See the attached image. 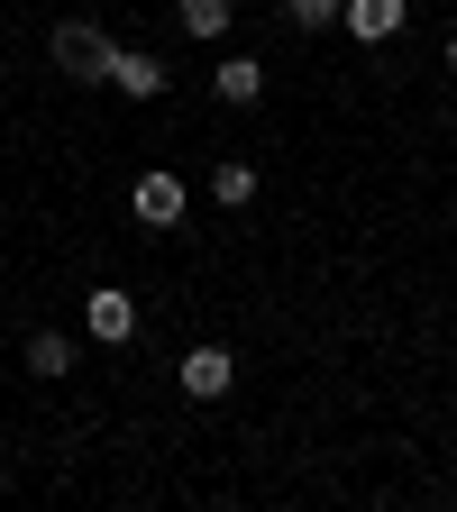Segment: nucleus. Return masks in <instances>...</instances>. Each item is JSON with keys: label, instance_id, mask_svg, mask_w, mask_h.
Masks as SVG:
<instances>
[{"label": "nucleus", "instance_id": "obj_2", "mask_svg": "<svg viewBox=\"0 0 457 512\" xmlns=\"http://www.w3.org/2000/svg\"><path fill=\"white\" fill-rule=\"evenodd\" d=\"M83 339L128 348V339H138V293H128V284H92L83 293Z\"/></svg>", "mask_w": 457, "mask_h": 512}, {"label": "nucleus", "instance_id": "obj_13", "mask_svg": "<svg viewBox=\"0 0 457 512\" xmlns=\"http://www.w3.org/2000/svg\"><path fill=\"white\" fill-rule=\"evenodd\" d=\"M83 10H101V0H83Z\"/></svg>", "mask_w": 457, "mask_h": 512}, {"label": "nucleus", "instance_id": "obj_6", "mask_svg": "<svg viewBox=\"0 0 457 512\" xmlns=\"http://www.w3.org/2000/svg\"><path fill=\"white\" fill-rule=\"evenodd\" d=\"M165 83H174V74H165V55H156V46H119V55H110V92H128V101H156Z\"/></svg>", "mask_w": 457, "mask_h": 512}, {"label": "nucleus", "instance_id": "obj_11", "mask_svg": "<svg viewBox=\"0 0 457 512\" xmlns=\"http://www.w3.org/2000/svg\"><path fill=\"white\" fill-rule=\"evenodd\" d=\"M284 19L311 37V28H339V0H284Z\"/></svg>", "mask_w": 457, "mask_h": 512}, {"label": "nucleus", "instance_id": "obj_4", "mask_svg": "<svg viewBox=\"0 0 457 512\" xmlns=\"http://www.w3.org/2000/svg\"><path fill=\"white\" fill-rule=\"evenodd\" d=\"M174 384H183V394H192V403H220V394H229V384H238V357H229L220 339H202V348H183V366H174Z\"/></svg>", "mask_w": 457, "mask_h": 512}, {"label": "nucleus", "instance_id": "obj_5", "mask_svg": "<svg viewBox=\"0 0 457 512\" xmlns=\"http://www.w3.org/2000/svg\"><path fill=\"white\" fill-rule=\"evenodd\" d=\"M339 28H348L357 46H394V37L412 28V0H339Z\"/></svg>", "mask_w": 457, "mask_h": 512}, {"label": "nucleus", "instance_id": "obj_8", "mask_svg": "<svg viewBox=\"0 0 457 512\" xmlns=\"http://www.w3.org/2000/svg\"><path fill=\"white\" fill-rule=\"evenodd\" d=\"M174 28H183L192 46H220V37L238 28V0H174Z\"/></svg>", "mask_w": 457, "mask_h": 512}, {"label": "nucleus", "instance_id": "obj_1", "mask_svg": "<svg viewBox=\"0 0 457 512\" xmlns=\"http://www.w3.org/2000/svg\"><path fill=\"white\" fill-rule=\"evenodd\" d=\"M46 55H55V74H64V83H110L119 37H110V28H92V19H64V28L46 37Z\"/></svg>", "mask_w": 457, "mask_h": 512}, {"label": "nucleus", "instance_id": "obj_3", "mask_svg": "<svg viewBox=\"0 0 457 512\" xmlns=\"http://www.w3.org/2000/svg\"><path fill=\"white\" fill-rule=\"evenodd\" d=\"M128 211H138V229H183V211H192V192H183V174L147 165L138 183H128Z\"/></svg>", "mask_w": 457, "mask_h": 512}, {"label": "nucleus", "instance_id": "obj_9", "mask_svg": "<svg viewBox=\"0 0 457 512\" xmlns=\"http://www.w3.org/2000/svg\"><path fill=\"white\" fill-rule=\"evenodd\" d=\"M211 202H220V211H247V202H256V165H247V156H220V165H211Z\"/></svg>", "mask_w": 457, "mask_h": 512}, {"label": "nucleus", "instance_id": "obj_12", "mask_svg": "<svg viewBox=\"0 0 457 512\" xmlns=\"http://www.w3.org/2000/svg\"><path fill=\"white\" fill-rule=\"evenodd\" d=\"M448 74H457V37H448Z\"/></svg>", "mask_w": 457, "mask_h": 512}, {"label": "nucleus", "instance_id": "obj_7", "mask_svg": "<svg viewBox=\"0 0 457 512\" xmlns=\"http://www.w3.org/2000/svg\"><path fill=\"white\" fill-rule=\"evenodd\" d=\"M211 92H220V110H256V101H266V64H256V55H220Z\"/></svg>", "mask_w": 457, "mask_h": 512}, {"label": "nucleus", "instance_id": "obj_10", "mask_svg": "<svg viewBox=\"0 0 457 512\" xmlns=\"http://www.w3.org/2000/svg\"><path fill=\"white\" fill-rule=\"evenodd\" d=\"M28 375H74V339H64V330H37L28 339Z\"/></svg>", "mask_w": 457, "mask_h": 512}]
</instances>
